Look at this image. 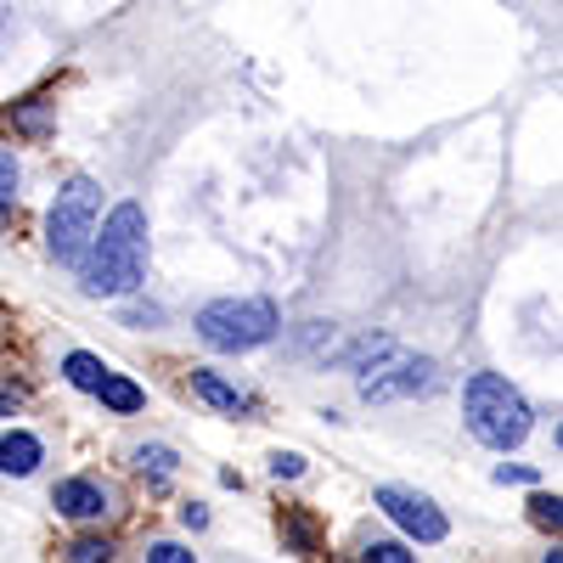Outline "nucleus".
Segmentation results:
<instances>
[{
    "label": "nucleus",
    "instance_id": "nucleus-1",
    "mask_svg": "<svg viewBox=\"0 0 563 563\" xmlns=\"http://www.w3.org/2000/svg\"><path fill=\"white\" fill-rule=\"evenodd\" d=\"M79 265H85V294L97 299L135 294L141 276H147V209L119 203L102 225V238H90V260Z\"/></svg>",
    "mask_w": 563,
    "mask_h": 563
},
{
    "label": "nucleus",
    "instance_id": "nucleus-2",
    "mask_svg": "<svg viewBox=\"0 0 563 563\" xmlns=\"http://www.w3.org/2000/svg\"><path fill=\"white\" fill-rule=\"evenodd\" d=\"M462 417H467V434L490 451H512L530 434V400L512 389L501 372H474V378H467Z\"/></svg>",
    "mask_w": 563,
    "mask_h": 563
},
{
    "label": "nucleus",
    "instance_id": "nucleus-3",
    "mask_svg": "<svg viewBox=\"0 0 563 563\" xmlns=\"http://www.w3.org/2000/svg\"><path fill=\"white\" fill-rule=\"evenodd\" d=\"M97 214H102V186L90 175H74L57 203H52V220H45V243H52V260L57 265H79L90 238H97Z\"/></svg>",
    "mask_w": 563,
    "mask_h": 563
},
{
    "label": "nucleus",
    "instance_id": "nucleus-4",
    "mask_svg": "<svg viewBox=\"0 0 563 563\" xmlns=\"http://www.w3.org/2000/svg\"><path fill=\"white\" fill-rule=\"evenodd\" d=\"M276 305L271 299H214L198 310V339L209 350H260L276 339Z\"/></svg>",
    "mask_w": 563,
    "mask_h": 563
},
{
    "label": "nucleus",
    "instance_id": "nucleus-5",
    "mask_svg": "<svg viewBox=\"0 0 563 563\" xmlns=\"http://www.w3.org/2000/svg\"><path fill=\"white\" fill-rule=\"evenodd\" d=\"M440 384V366L429 355H400L389 350L378 366H366L361 378V400H411V395H429Z\"/></svg>",
    "mask_w": 563,
    "mask_h": 563
},
{
    "label": "nucleus",
    "instance_id": "nucleus-6",
    "mask_svg": "<svg viewBox=\"0 0 563 563\" xmlns=\"http://www.w3.org/2000/svg\"><path fill=\"white\" fill-rule=\"evenodd\" d=\"M378 507L389 512V519L406 530V536H417V541H445V512L429 501V496H417V490H400V485H384L378 490Z\"/></svg>",
    "mask_w": 563,
    "mask_h": 563
},
{
    "label": "nucleus",
    "instance_id": "nucleus-7",
    "mask_svg": "<svg viewBox=\"0 0 563 563\" xmlns=\"http://www.w3.org/2000/svg\"><path fill=\"white\" fill-rule=\"evenodd\" d=\"M52 507L63 512V519L90 525V519H108V512H113V490L97 485V479H63V485L52 490Z\"/></svg>",
    "mask_w": 563,
    "mask_h": 563
},
{
    "label": "nucleus",
    "instance_id": "nucleus-8",
    "mask_svg": "<svg viewBox=\"0 0 563 563\" xmlns=\"http://www.w3.org/2000/svg\"><path fill=\"white\" fill-rule=\"evenodd\" d=\"M192 395H198V400H209V406H214V411H225V417H243V411H254V400H249L238 384H225L220 372H203V366L192 372Z\"/></svg>",
    "mask_w": 563,
    "mask_h": 563
},
{
    "label": "nucleus",
    "instance_id": "nucleus-9",
    "mask_svg": "<svg viewBox=\"0 0 563 563\" xmlns=\"http://www.w3.org/2000/svg\"><path fill=\"white\" fill-rule=\"evenodd\" d=\"M0 467H7V474L12 479H29L34 474V467H40V440L34 434H7V440H0Z\"/></svg>",
    "mask_w": 563,
    "mask_h": 563
},
{
    "label": "nucleus",
    "instance_id": "nucleus-10",
    "mask_svg": "<svg viewBox=\"0 0 563 563\" xmlns=\"http://www.w3.org/2000/svg\"><path fill=\"white\" fill-rule=\"evenodd\" d=\"M175 467H180V456H175L169 445H141V451H135V474L153 479V485H169Z\"/></svg>",
    "mask_w": 563,
    "mask_h": 563
},
{
    "label": "nucleus",
    "instance_id": "nucleus-11",
    "mask_svg": "<svg viewBox=\"0 0 563 563\" xmlns=\"http://www.w3.org/2000/svg\"><path fill=\"white\" fill-rule=\"evenodd\" d=\"M63 378H68L74 389H85V395H97V384L108 378V366H102L97 355H85V350H74V355L63 361Z\"/></svg>",
    "mask_w": 563,
    "mask_h": 563
},
{
    "label": "nucleus",
    "instance_id": "nucleus-12",
    "mask_svg": "<svg viewBox=\"0 0 563 563\" xmlns=\"http://www.w3.org/2000/svg\"><path fill=\"white\" fill-rule=\"evenodd\" d=\"M97 400H102L108 411H141V400H147V395H141L130 378H119V372H108V378L97 384Z\"/></svg>",
    "mask_w": 563,
    "mask_h": 563
},
{
    "label": "nucleus",
    "instance_id": "nucleus-13",
    "mask_svg": "<svg viewBox=\"0 0 563 563\" xmlns=\"http://www.w3.org/2000/svg\"><path fill=\"white\" fill-rule=\"evenodd\" d=\"M63 563H113V541H102V536H79V541L63 547Z\"/></svg>",
    "mask_w": 563,
    "mask_h": 563
},
{
    "label": "nucleus",
    "instance_id": "nucleus-14",
    "mask_svg": "<svg viewBox=\"0 0 563 563\" xmlns=\"http://www.w3.org/2000/svg\"><path fill=\"white\" fill-rule=\"evenodd\" d=\"M282 541H288L299 558H316V530H310L305 512H282Z\"/></svg>",
    "mask_w": 563,
    "mask_h": 563
},
{
    "label": "nucleus",
    "instance_id": "nucleus-15",
    "mask_svg": "<svg viewBox=\"0 0 563 563\" xmlns=\"http://www.w3.org/2000/svg\"><path fill=\"white\" fill-rule=\"evenodd\" d=\"M530 525L558 536V525H563V501H558V496H547V490H541V496H530Z\"/></svg>",
    "mask_w": 563,
    "mask_h": 563
},
{
    "label": "nucleus",
    "instance_id": "nucleus-16",
    "mask_svg": "<svg viewBox=\"0 0 563 563\" xmlns=\"http://www.w3.org/2000/svg\"><path fill=\"white\" fill-rule=\"evenodd\" d=\"M361 563H417L400 541H366L361 547Z\"/></svg>",
    "mask_w": 563,
    "mask_h": 563
},
{
    "label": "nucleus",
    "instance_id": "nucleus-17",
    "mask_svg": "<svg viewBox=\"0 0 563 563\" xmlns=\"http://www.w3.org/2000/svg\"><path fill=\"white\" fill-rule=\"evenodd\" d=\"M271 474H276V479H299V474H305V456H299V451H276V456H271Z\"/></svg>",
    "mask_w": 563,
    "mask_h": 563
},
{
    "label": "nucleus",
    "instance_id": "nucleus-18",
    "mask_svg": "<svg viewBox=\"0 0 563 563\" xmlns=\"http://www.w3.org/2000/svg\"><path fill=\"white\" fill-rule=\"evenodd\" d=\"M12 192H18V158L0 147V203H12Z\"/></svg>",
    "mask_w": 563,
    "mask_h": 563
},
{
    "label": "nucleus",
    "instance_id": "nucleus-19",
    "mask_svg": "<svg viewBox=\"0 0 563 563\" xmlns=\"http://www.w3.org/2000/svg\"><path fill=\"white\" fill-rule=\"evenodd\" d=\"M147 563H198V558L186 552V547H175V541H158V547L147 552Z\"/></svg>",
    "mask_w": 563,
    "mask_h": 563
},
{
    "label": "nucleus",
    "instance_id": "nucleus-20",
    "mask_svg": "<svg viewBox=\"0 0 563 563\" xmlns=\"http://www.w3.org/2000/svg\"><path fill=\"white\" fill-rule=\"evenodd\" d=\"M496 485H536V467H496Z\"/></svg>",
    "mask_w": 563,
    "mask_h": 563
},
{
    "label": "nucleus",
    "instance_id": "nucleus-21",
    "mask_svg": "<svg viewBox=\"0 0 563 563\" xmlns=\"http://www.w3.org/2000/svg\"><path fill=\"white\" fill-rule=\"evenodd\" d=\"M180 525H186V530H203V525H209V512L192 501V507H180Z\"/></svg>",
    "mask_w": 563,
    "mask_h": 563
},
{
    "label": "nucleus",
    "instance_id": "nucleus-22",
    "mask_svg": "<svg viewBox=\"0 0 563 563\" xmlns=\"http://www.w3.org/2000/svg\"><path fill=\"white\" fill-rule=\"evenodd\" d=\"M18 406H23V389H0V417L18 411Z\"/></svg>",
    "mask_w": 563,
    "mask_h": 563
},
{
    "label": "nucleus",
    "instance_id": "nucleus-23",
    "mask_svg": "<svg viewBox=\"0 0 563 563\" xmlns=\"http://www.w3.org/2000/svg\"><path fill=\"white\" fill-rule=\"evenodd\" d=\"M124 321H130V327H153V321H158V310H124Z\"/></svg>",
    "mask_w": 563,
    "mask_h": 563
},
{
    "label": "nucleus",
    "instance_id": "nucleus-24",
    "mask_svg": "<svg viewBox=\"0 0 563 563\" xmlns=\"http://www.w3.org/2000/svg\"><path fill=\"white\" fill-rule=\"evenodd\" d=\"M541 563H563V558H558V547H552V552H547V558H541Z\"/></svg>",
    "mask_w": 563,
    "mask_h": 563
},
{
    "label": "nucleus",
    "instance_id": "nucleus-25",
    "mask_svg": "<svg viewBox=\"0 0 563 563\" xmlns=\"http://www.w3.org/2000/svg\"><path fill=\"white\" fill-rule=\"evenodd\" d=\"M0 333H7V305H0Z\"/></svg>",
    "mask_w": 563,
    "mask_h": 563
}]
</instances>
